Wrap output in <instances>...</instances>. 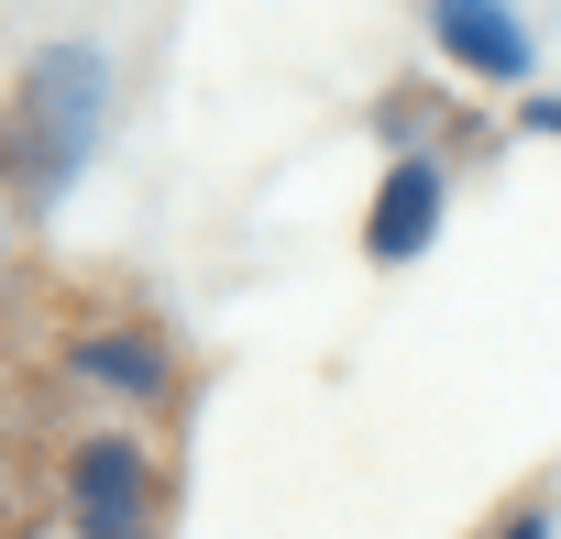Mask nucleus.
<instances>
[{
    "label": "nucleus",
    "instance_id": "obj_1",
    "mask_svg": "<svg viewBox=\"0 0 561 539\" xmlns=\"http://www.w3.org/2000/svg\"><path fill=\"white\" fill-rule=\"evenodd\" d=\"M100 111H111L100 45H45L0 100V198H67V176L100 144Z\"/></svg>",
    "mask_w": 561,
    "mask_h": 539
},
{
    "label": "nucleus",
    "instance_id": "obj_2",
    "mask_svg": "<svg viewBox=\"0 0 561 539\" xmlns=\"http://www.w3.org/2000/svg\"><path fill=\"white\" fill-rule=\"evenodd\" d=\"M56 484H67V528L78 539H154V451L133 429H89L56 451Z\"/></svg>",
    "mask_w": 561,
    "mask_h": 539
},
{
    "label": "nucleus",
    "instance_id": "obj_3",
    "mask_svg": "<svg viewBox=\"0 0 561 539\" xmlns=\"http://www.w3.org/2000/svg\"><path fill=\"white\" fill-rule=\"evenodd\" d=\"M67 375H78V386H100V397H122V408H165L176 353H165L154 331H133V320H100V331H78V342H67Z\"/></svg>",
    "mask_w": 561,
    "mask_h": 539
},
{
    "label": "nucleus",
    "instance_id": "obj_4",
    "mask_svg": "<svg viewBox=\"0 0 561 539\" xmlns=\"http://www.w3.org/2000/svg\"><path fill=\"white\" fill-rule=\"evenodd\" d=\"M440 198H451V176H440L430 154H397L386 187H375V209H364V253H375V264H419L430 231H440Z\"/></svg>",
    "mask_w": 561,
    "mask_h": 539
},
{
    "label": "nucleus",
    "instance_id": "obj_5",
    "mask_svg": "<svg viewBox=\"0 0 561 539\" xmlns=\"http://www.w3.org/2000/svg\"><path fill=\"white\" fill-rule=\"evenodd\" d=\"M430 23H440L451 67H473V78H528V23L506 12V0H430Z\"/></svg>",
    "mask_w": 561,
    "mask_h": 539
},
{
    "label": "nucleus",
    "instance_id": "obj_6",
    "mask_svg": "<svg viewBox=\"0 0 561 539\" xmlns=\"http://www.w3.org/2000/svg\"><path fill=\"white\" fill-rule=\"evenodd\" d=\"M495 539H550V506H539V495H528V506H517V517H506V528H495Z\"/></svg>",
    "mask_w": 561,
    "mask_h": 539
},
{
    "label": "nucleus",
    "instance_id": "obj_7",
    "mask_svg": "<svg viewBox=\"0 0 561 539\" xmlns=\"http://www.w3.org/2000/svg\"><path fill=\"white\" fill-rule=\"evenodd\" d=\"M528 133H561V100H528Z\"/></svg>",
    "mask_w": 561,
    "mask_h": 539
}]
</instances>
